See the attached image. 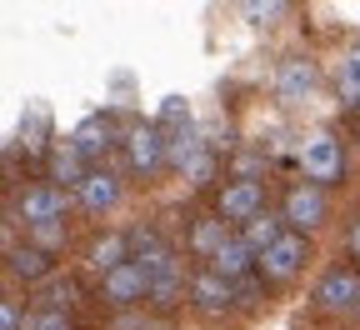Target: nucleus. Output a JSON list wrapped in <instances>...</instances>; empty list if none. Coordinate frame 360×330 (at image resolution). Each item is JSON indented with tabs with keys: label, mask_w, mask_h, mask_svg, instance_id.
<instances>
[{
	"label": "nucleus",
	"mask_w": 360,
	"mask_h": 330,
	"mask_svg": "<svg viewBox=\"0 0 360 330\" xmlns=\"http://www.w3.org/2000/svg\"><path fill=\"white\" fill-rule=\"evenodd\" d=\"M315 305H326V310H355L360 305V275L335 265L321 275V286H315Z\"/></svg>",
	"instance_id": "5"
},
{
	"label": "nucleus",
	"mask_w": 360,
	"mask_h": 330,
	"mask_svg": "<svg viewBox=\"0 0 360 330\" xmlns=\"http://www.w3.org/2000/svg\"><path fill=\"white\" fill-rule=\"evenodd\" d=\"M240 6H245V15H250V20L260 25V20H276L285 0H240Z\"/></svg>",
	"instance_id": "23"
},
{
	"label": "nucleus",
	"mask_w": 360,
	"mask_h": 330,
	"mask_svg": "<svg viewBox=\"0 0 360 330\" xmlns=\"http://www.w3.org/2000/svg\"><path fill=\"white\" fill-rule=\"evenodd\" d=\"M75 196H80V210H110L120 201V180L110 170H90L80 185H75Z\"/></svg>",
	"instance_id": "10"
},
{
	"label": "nucleus",
	"mask_w": 360,
	"mask_h": 330,
	"mask_svg": "<svg viewBox=\"0 0 360 330\" xmlns=\"http://www.w3.org/2000/svg\"><path fill=\"white\" fill-rule=\"evenodd\" d=\"M65 215V191L60 185H35V191L20 196V220L25 225H45V220H60Z\"/></svg>",
	"instance_id": "8"
},
{
	"label": "nucleus",
	"mask_w": 360,
	"mask_h": 330,
	"mask_svg": "<svg viewBox=\"0 0 360 330\" xmlns=\"http://www.w3.org/2000/svg\"><path fill=\"white\" fill-rule=\"evenodd\" d=\"M260 205H265V196H260V185L255 180H236V185H225L220 191V215L225 220H255L260 215Z\"/></svg>",
	"instance_id": "9"
},
{
	"label": "nucleus",
	"mask_w": 360,
	"mask_h": 330,
	"mask_svg": "<svg viewBox=\"0 0 360 330\" xmlns=\"http://www.w3.org/2000/svg\"><path fill=\"white\" fill-rule=\"evenodd\" d=\"M355 315H360V305H355Z\"/></svg>",
	"instance_id": "34"
},
{
	"label": "nucleus",
	"mask_w": 360,
	"mask_h": 330,
	"mask_svg": "<svg viewBox=\"0 0 360 330\" xmlns=\"http://www.w3.org/2000/svg\"><path fill=\"white\" fill-rule=\"evenodd\" d=\"M350 250H355V255H360V220H355V225H350Z\"/></svg>",
	"instance_id": "33"
},
{
	"label": "nucleus",
	"mask_w": 360,
	"mask_h": 330,
	"mask_svg": "<svg viewBox=\"0 0 360 330\" xmlns=\"http://www.w3.org/2000/svg\"><path fill=\"white\" fill-rule=\"evenodd\" d=\"M315 80H321V75H315L310 61H285V65L276 70V90H281L285 101H305L310 90H315Z\"/></svg>",
	"instance_id": "11"
},
{
	"label": "nucleus",
	"mask_w": 360,
	"mask_h": 330,
	"mask_svg": "<svg viewBox=\"0 0 360 330\" xmlns=\"http://www.w3.org/2000/svg\"><path fill=\"white\" fill-rule=\"evenodd\" d=\"M231 241V230H225V215H215V220H195L191 225V250L195 255H205V260H215V250Z\"/></svg>",
	"instance_id": "16"
},
{
	"label": "nucleus",
	"mask_w": 360,
	"mask_h": 330,
	"mask_svg": "<svg viewBox=\"0 0 360 330\" xmlns=\"http://www.w3.org/2000/svg\"><path fill=\"white\" fill-rule=\"evenodd\" d=\"M345 70H350V75H360V45H355V51H350V61H345Z\"/></svg>",
	"instance_id": "32"
},
{
	"label": "nucleus",
	"mask_w": 360,
	"mask_h": 330,
	"mask_svg": "<svg viewBox=\"0 0 360 330\" xmlns=\"http://www.w3.org/2000/svg\"><path fill=\"white\" fill-rule=\"evenodd\" d=\"M180 296H186V275H180V265H175V260H170V265H160V270H150V305L170 310Z\"/></svg>",
	"instance_id": "14"
},
{
	"label": "nucleus",
	"mask_w": 360,
	"mask_h": 330,
	"mask_svg": "<svg viewBox=\"0 0 360 330\" xmlns=\"http://www.w3.org/2000/svg\"><path fill=\"white\" fill-rule=\"evenodd\" d=\"M30 235H35V246H40V250H56V246L65 241V220H45V225H30Z\"/></svg>",
	"instance_id": "22"
},
{
	"label": "nucleus",
	"mask_w": 360,
	"mask_h": 330,
	"mask_svg": "<svg viewBox=\"0 0 360 330\" xmlns=\"http://www.w3.org/2000/svg\"><path fill=\"white\" fill-rule=\"evenodd\" d=\"M160 120H170V125H186V120H191V106L180 101V96H165V101H160Z\"/></svg>",
	"instance_id": "26"
},
{
	"label": "nucleus",
	"mask_w": 360,
	"mask_h": 330,
	"mask_svg": "<svg viewBox=\"0 0 360 330\" xmlns=\"http://www.w3.org/2000/svg\"><path fill=\"white\" fill-rule=\"evenodd\" d=\"M285 220L295 225V230H315L326 220V196H321V185H295V191L285 196Z\"/></svg>",
	"instance_id": "7"
},
{
	"label": "nucleus",
	"mask_w": 360,
	"mask_h": 330,
	"mask_svg": "<svg viewBox=\"0 0 360 330\" xmlns=\"http://www.w3.org/2000/svg\"><path fill=\"white\" fill-rule=\"evenodd\" d=\"M305 265V230H285L270 250H260V270L265 280H290Z\"/></svg>",
	"instance_id": "4"
},
{
	"label": "nucleus",
	"mask_w": 360,
	"mask_h": 330,
	"mask_svg": "<svg viewBox=\"0 0 360 330\" xmlns=\"http://www.w3.org/2000/svg\"><path fill=\"white\" fill-rule=\"evenodd\" d=\"M130 255H135V265H141L146 275L175 260V255H170V246L160 241V235H155V230H135V235H130Z\"/></svg>",
	"instance_id": "13"
},
{
	"label": "nucleus",
	"mask_w": 360,
	"mask_h": 330,
	"mask_svg": "<svg viewBox=\"0 0 360 330\" xmlns=\"http://www.w3.org/2000/svg\"><path fill=\"white\" fill-rule=\"evenodd\" d=\"M200 151H205V146H200V130H195L191 120H186V125H175V130H170V140H165V160H170L175 170H186Z\"/></svg>",
	"instance_id": "15"
},
{
	"label": "nucleus",
	"mask_w": 360,
	"mask_h": 330,
	"mask_svg": "<svg viewBox=\"0 0 360 330\" xmlns=\"http://www.w3.org/2000/svg\"><path fill=\"white\" fill-rule=\"evenodd\" d=\"M300 170L310 185H330L345 175V156H340V140L335 135H310L300 146Z\"/></svg>",
	"instance_id": "1"
},
{
	"label": "nucleus",
	"mask_w": 360,
	"mask_h": 330,
	"mask_svg": "<svg viewBox=\"0 0 360 330\" xmlns=\"http://www.w3.org/2000/svg\"><path fill=\"white\" fill-rule=\"evenodd\" d=\"M75 146H80V156H101V151L110 146V120H101V115L80 120V130H75Z\"/></svg>",
	"instance_id": "21"
},
{
	"label": "nucleus",
	"mask_w": 360,
	"mask_h": 330,
	"mask_svg": "<svg viewBox=\"0 0 360 330\" xmlns=\"http://www.w3.org/2000/svg\"><path fill=\"white\" fill-rule=\"evenodd\" d=\"M281 235H285V230H281V220H276V215H265V210H260L255 220H245V246H250L255 255H260V250H270V246L281 241Z\"/></svg>",
	"instance_id": "20"
},
{
	"label": "nucleus",
	"mask_w": 360,
	"mask_h": 330,
	"mask_svg": "<svg viewBox=\"0 0 360 330\" xmlns=\"http://www.w3.org/2000/svg\"><path fill=\"white\" fill-rule=\"evenodd\" d=\"M101 300L115 305V310H125V305H135V300H150V275L135 265V260L105 270V280H101Z\"/></svg>",
	"instance_id": "2"
},
{
	"label": "nucleus",
	"mask_w": 360,
	"mask_h": 330,
	"mask_svg": "<svg viewBox=\"0 0 360 330\" xmlns=\"http://www.w3.org/2000/svg\"><path fill=\"white\" fill-rule=\"evenodd\" d=\"M250 265H260V255L245 246V235H231V241H225L220 250H215V260H210V270H220V275H245Z\"/></svg>",
	"instance_id": "12"
},
{
	"label": "nucleus",
	"mask_w": 360,
	"mask_h": 330,
	"mask_svg": "<svg viewBox=\"0 0 360 330\" xmlns=\"http://www.w3.org/2000/svg\"><path fill=\"white\" fill-rule=\"evenodd\" d=\"M90 170H85V156H80V146L70 140V146H60L56 156H51V180L56 185H80Z\"/></svg>",
	"instance_id": "17"
},
{
	"label": "nucleus",
	"mask_w": 360,
	"mask_h": 330,
	"mask_svg": "<svg viewBox=\"0 0 360 330\" xmlns=\"http://www.w3.org/2000/svg\"><path fill=\"white\" fill-rule=\"evenodd\" d=\"M40 300H45V310H60V305H70V286H51Z\"/></svg>",
	"instance_id": "29"
},
{
	"label": "nucleus",
	"mask_w": 360,
	"mask_h": 330,
	"mask_svg": "<svg viewBox=\"0 0 360 330\" xmlns=\"http://www.w3.org/2000/svg\"><path fill=\"white\" fill-rule=\"evenodd\" d=\"M115 330H160V325H150V320H141V315H120Z\"/></svg>",
	"instance_id": "31"
},
{
	"label": "nucleus",
	"mask_w": 360,
	"mask_h": 330,
	"mask_svg": "<svg viewBox=\"0 0 360 330\" xmlns=\"http://www.w3.org/2000/svg\"><path fill=\"white\" fill-rule=\"evenodd\" d=\"M125 156H130V170H135V175H155L160 160H165V130H160V125H135Z\"/></svg>",
	"instance_id": "6"
},
{
	"label": "nucleus",
	"mask_w": 360,
	"mask_h": 330,
	"mask_svg": "<svg viewBox=\"0 0 360 330\" xmlns=\"http://www.w3.org/2000/svg\"><path fill=\"white\" fill-rule=\"evenodd\" d=\"M340 106H350V110H360V75H350V70H340Z\"/></svg>",
	"instance_id": "27"
},
{
	"label": "nucleus",
	"mask_w": 360,
	"mask_h": 330,
	"mask_svg": "<svg viewBox=\"0 0 360 330\" xmlns=\"http://www.w3.org/2000/svg\"><path fill=\"white\" fill-rule=\"evenodd\" d=\"M125 250H130V235H101V241L90 246V265L105 275V270L125 265Z\"/></svg>",
	"instance_id": "18"
},
{
	"label": "nucleus",
	"mask_w": 360,
	"mask_h": 330,
	"mask_svg": "<svg viewBox=\"0 0 360 330\" xmlns=\"http://www.w3.org/2000/svg\"><path fill=\"white\" fill-rule=\"evenodd\" d=\"M210 170H215V156H210V151H200V156H195L186 170H180V175H186L191 185H200V180H210Z\"/></svg>",
	"instance_id": "25"
},
{
	"label": "nucleus",
	"mask_w": 360,
	"mask_h": 330,
	"mask_svg": "<svg viewBox=\"0 0 360 330\" xmlns=\"http://www.w3.org/2000/svg\"><path fill=\"white\" fill-rule=\"evenodd\" d=\"M191 300L205 315H220V310H231L240 300V286L231 275H220V270H200V275H191Z\"/></svg>",
	"instance_id": "3"
},
{
	"label": "nucleus",
	"mask_w": 360,
	"mask_h": 330,
	"mask_svg": "<svg viewBox=\"0 0 360 330\" xmlns=\"http://www.w3.org/2000/svg\"><path fill=\"white\" fill-rule=\"evenodd\" d=\"M40 140H45V110L30 106V120H25V151H40Z\"/></svg>",
	"instance_id": "24"
},
{
	"label": "nucleus",
	"mask_w": 360,
	"mask_h": 330,
	"mask_svg": "<svg viewBox=\"0 0 360 330\" xmlns=\"http://www.w3.org/2000/svg\"><path fill=\"white\" fill-rule=\"evenodd\" d=\"M30 330H70V320H65V310H35Z\"/></svg>",
	"instance_id": "28"
},
{
	"label": "nucleus",
	"mask_w": 360,
	"mask_h": 330,
	"mask_svg": "<svg viewBox=\"0 0 360 330\" xmlns=\"http://www.w3.org/2000/svg\"><path fill=\"white\" fill-rule=\"evenodd\" d=\"M11 270L25 275V280H40L45 270H51V250H40V246H11Z\"/></svg>",
	"instance_id": "19"
},
{
	"label": "nucleus",
	"mask_w": 360,
	"mask_h": 330,
	"mask_svg": "<svg viewBox=\"0 0 360 330\" xmlns=\"http://www.w3.org/2000/svg\"><path fill=\"white\" fill-rule=\"evenodd\" d=\"M0 330H20V310H15V300L0 305Z\"/></svg>",
	"instance_id": "30"
}]
</instances>
